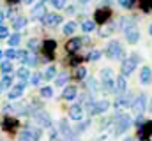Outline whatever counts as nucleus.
<instances>
[{
    "mask_svg": "<svg viewBox=\"0 0 152 141\" xmlns=\"http://www.w3.org/2000/svg\"><path fill=\"white\" fill-rule=\"evenodd\" d=\"M51 4H53V7H57V9H62L64 5H66V0H50Z\"/></svg>",
    "mask_w": 152,
    "mask_h": 141,
    "instance_id": "41",
    "label": "nucleus"
},
{
    "mask_svg": "<svg viewBox=\"0 0 152 141\" xmlns=\"http://www.w3.org/2000/svg\"><path fill=\"white\" fill-rule=\"evenodd\" d=\"M145 104H147V95L145 94H140L138 97L133 99V104H131V109L136 116H142L145 113Z\"/></svg>",
    "mask_w": 152,
    "mask_h": 141,
    "instance_id": "2",
    "label": "nucleus"
},
{
    "mask_svg": "<svg viewBox=\"0 0 152 141\" xmlns=\"http://www.w3.org/2000/svg\"><path fill=\"white\" fill-rule=\"evenodd\" d=\"M28 132H30V136L34 138L36 141H39L41 140V129H27Z\"/></svg>",
    "mask_w": 152,
    "mask_h": 141,
    "instance_id": "32",
    "label": "nucleus"
},
{
    "mask_svg": "<svg viewBox=\"0 0 152 141\" xmlns=\"http://www.w3.org/2000/svg\"><path fill=\"white\" fill-rule=\"evenodd\" d=\"M28 48H30V49H37V41H36V39H30V41H28Z\"/></svg>",
    "mask_w": 152,
    "mask_h": 141,
    "instance_id": "45",
    "label": "nucleus"
},
{
    "mask_svg": "<svg viewBox=\"0 0 152 141\" xmlns=\"http://www.w3.org/2000/svg\"><path fill=\"white\" fill-rule=\"evenodd\" d=\"M76 97V88L75 86H67L66 90H64V94H62V99H66V101H73Z\"/></svg>",
    "mask_w": 152,
    "mask_h": 141,
    "instance_id": "18",
    "label": "nucleus"
},
{
    "mask_svg": "<svg viewBox=\"0 0 152 141\" xmlns=\"http://www.w3.org/2000/svg\"><path fill=\"white\" fill-rule=\"evenodd\" d=\"M20 141H36V140L30 136V132H28V131H25V132L20 136Z\"/></svg>",
    "mask_w": 152,
    "mask_h": 141,
    "instance_id": "38",
    "label": "nucleus"
},
{
    "mask_svg": "<svg viewBox=\"0 0 152 141\" xmlns=\"http://www.w3.org/2000/svg\"><path fill=\"white\" fill-rule=\"evenodd\" d=\"M4 57H7V60H12V58H18V51L16 49H7L5 53H4Z\"/></svg>",
    "mask_w": 152,
    "mask_h": 141,
    "instance_id": "30",
    "label": "nucleus"
},
{
    "mask_svg": "<svg viewBox=\"0 0 152 141\" xmlns=\"http://www.w3.org/2000/svg\"><path fill=\"white\" fill-rule=\"evenodd\" d=\"M126 39H127V42H129V44H134V42H138V39H140V32H138V28L126 32Z\"/></svg>",
    "mask_w": 152,
    "mask_h": 141,
    "instance_id": "15",
    "label": "nucleus"
},
{
    "mask_svg": "<svg viewBox=\"0 0 152 141\" xmlns=\"http://www.w3.org/2000/svg\"><path fill=\"white\" fill-rule=\"evenodd\" d=\"M69 116H71L73 120H81V118H83V109H81V106H78V104L71 106V108H69Z\"/></svg>",
    "mask_w": 152,
    "mask_h": 141,
    "instance_id": "12",
    "label": "nucleus"
},
{
    "mask_svg": "<svg viewBox=\"0 0 152 141\" xmlns=\"http://www.w3.org/2000/svg\"><path fill=\"white\" fill-rule=\"evenodd\" d=\"M108 108H110L108 101H97V102H90L88 104V111H90V115H101Z\"/></svg>",
    "mask_w": 152,
    "mask_h": 141,
    "instance_id": "5",
    "label": "nucleus"
},
{
    "mask_svg": "<svg viewBox=\"0 0 152 141\" xmlns=\"http://www.w3.org/2000/svg\"><path fill=\"white\" fill-rule=\"evenodd\" d=\"M20 41H21L20 34H12L11 37H9V46H18V44H20Z\"/></svg>",
    "mask_w": 152,
    "mask_h": 141,
    "instance_id": "27",
    "label": "nucleus"
},
{
    "mask_svg": "<svg viewBox=\"0 0 152 141\" xmlns=\"http://www.w3.org/2000/svg\"><path fill=\"white\" fill-rule=\"evenodd\" d=\"M51 141H60V138H58V134L57 132H51V138H50Z\"/></svg>",
    "mask_w": 152,
    "mask_h": 141,
    "instance_id": "47",
    "label": "nucleus"
},
{
    "mask_svg": "<svg viewBox=\"0 0 152 141\" xmlns=\"http://www.w3.org/2000/svg\"><path fill=\"white\" fill-rule=\"evenodd\" d=\"M124 141H134V140L133 138H127V140H124Z\"/></svg>",
    "mask_w": 152,
    "mask_h": 141,
    "instance_id": "50",
    "label": "nucleus"
},
{
    "mask_svg": "<svg viewBox=\"0 0 152 141\" xmlns=\"http://www.w3.org/2000/svg\"><path fill=\"white\" fill-rule=\"evenodd\" d=\"M60 131L66 134V136H73V132H71V129H69V125H67V122H60Z\"/></svg>",
    "mask_w": 152,
    "mask_h": 141,
    "instance_id": "28",
    "label": "nucleus"
},
{
    "mask_svg": "<svg viewBox=\"0 0 152 141\" xmlns=\"http://www.w3.org/2000/svg\"><path fill=\"white\" fill-rule=\"evenodd\" d=\"M55 74H57V69H55V67H48V69H46V72L42 74V78H44V79H51Z\"/></svg>",
    "mask_w": 152,
    "mask_h": 141,
    "instance_id": "29",
    "label": "nucleus"
},
{
    "mask_svg": "<svg viewBox=\"0 0 152 141\" xmlns=\"http://www.w3.org/2000/svg\"><path fill=\"white\" fill-rule=\"evenodd\" d=\"M0 70L4 72V76H7V74L12 70V64H11V60H4V62L0 64Z\"/></svg>",
    "mask_w": 152,
    "mask_h": 141,
    "instance_id": "22",
    "label": "nucleus"
},
{
    "mask_svg": "<svg viewBox=\"0 0 152 141\" xmlns=\"http://www.w3.org/2000/svg\"><path fill=\"white\" fill-rule=\"evenodd\" d=\"M133 104V101H129V97H118L117 99V102H115V106L120 109V108H126V106H131Z\"/></svg>",
    "mask_w": 152,
    "mask_h": 141,
    "instance_id": "24",
    "label": "nucleus"
},
{
    "mask_svg": "<svg viewBox=\"0 0 152 141\" xmlns=\"http://www.w3.org/2000/svg\"><path fill=\"white\" fill-rule=\"evenodd\" d=\"M34 116H36V120H37V124L41 125V127H50V125H51V120H50L48 113H44V111H37Z\"/></svg>",
    "mask_w": 152,
    "mask_h": 141,
    "instance_id": "10",
    "label": "nucleus"
},
{
    "mask_svg": "<svg viewBox=\"0 0 152 141\" xmlns=\"http://www.w3.org/2000/svg\"><path fill=\"white\" fill-rule=\"evenodd\" d=\"M25 25H27V20H25L23 16H20V18H14V20H12V27H14L16 30H20V28H23Z\"/></svg>",
    "mask_w": 152,
    "mask_h": 141,
    "instance_id": "21",
    "label": "nucleus"
},
{
    "mask_svg": "<svg viewBox=\"0 0 152 141\" xmlns=\"http://www.w3.org/2000/svg\"><path fill=\"white\" fill-rule=\"evenodd\" d=\"M126 78L120 74L118 78H117V81H115V92H118V94H124L126 92Z\"/></svg>",
    "mask_w": 152,
    "mask_h": 141,
    "instance_id": "14",
    "label": "nucleus"
},
{
    "mask_svg": "<svg viewBox=\"0 0 152 141\" xmlns=\"http://www.w3.org/2000/svg\"><path fill=\"white\" fill-rule=\"evenodd\" d=\"M140 81H142V85H151L152 83V70H151V67H143V69L140 70Z\"/></svg>",
    "mask_w": 152,
    "mask_h": 141,
    "instance_id": "11",
    "label": "nucleus"
},
{
    "mask_svg": "<svg viewBox=\"0 0 152 141\" xmlns=\"http://www.w3.org/2000/svg\"><path fill=\"white\" fill-rule=\"evenodd\" d=\"M140 4H142V9L143 11H151L152 9V0H142Z\"/></svg>",
    "mask_w": 152,
    "mask_h": 141,
    "instance_id": "36",
    "label": "nucleus"
},
{
    "mask_svg": "<svg viewBox=\"0 0 152 141\" xmlns=\"http://www.w3.org/2000/svg\"><path fill=\"white\" fill-rule=\"evenodd\" d=\"M101 78H103V81H106V79H113V78H112V70L110 69H103L101 70Z\"/></svg>",
    "mask_w": 152,
    "mask_h": 141,
    "instance_id": "34",
    "label": "nucleus"
},
{
    "mask_svg": "<svg viewBox=\"0 0 152 141\" xmlns=\"http://www.w3.org/2000/svg\"><path fill=\"white\" fill-rule=\"evenodd\" d=\"M151 132H152V120L151 122H145L142 127H138V140L147 141V138L151 136Z\"/></svg>",
    "mask_w": 152,
    "mask_h": 141,
    "instance_id": "6",
    "label": "nucleus"
},
{
    "mask_svg": "<svg viewBox=\"0 0 152 141\" xmlns=\"http://www.w3.org/2000/svg\"><path fill=\"white\" fill-rule=\"evenodd\" d=\"M110 18V11L108 9H99L96 11V23H104Z\"/></svg>",
    "mask_w": 152,
    "mask_h": 141,
    "instance_id": "13",
    "label": "nucleus"
},
{
    "mask_svg": "<svg viewBox=\"0 0 152 141\" xmlns=\"http://www.w3.org/2000/svg\"><path fill=\"white\" fill-rule=\"evenodd\" d=\"M41 95H42L44 99H50V97L53 95V90H51L50 86H44V88H41Z\"/></svg>",
    "mask_w": 152,
    "mask_h": 141,
    "instance_id": "31",
    "label": "nucleus"
},
{
    "mask_svg": "<svg viewBox=\"0 0 152 141\" xmlns=\"http://www.w3.org/2000/svg\"><path fill=\"white\" fill-rule=\"evenodd\" d=\"M55 48H57V42L55 41H44V44H42V53L46 55V58L48 60H51L53 58V53H55Z\"/></svg>",
    "mask_w": 152,
    "mask_h": 141,
    "instance_id": "7",
    "label": "nucleus"
},
{
    "mask_svg": "<svg viewBox=\"0 0 152 141\" xmlns=\"http://www.w3.org/2000/svg\"><path fill=\"white\" fill-rule=\"evenodd\" d=\"M117 2H118L122 7H133V4H134L133 0H117Z\"/></svg>",
    "mask_w": 152,
    "mask_h": 141,
    "instance_id": "43",
    "label": "nucleus"
},
{
    "mask_svg": "<svg viewBox=\"0 0 152 141\" xmlns=\"http://www.w3.org/2000/svg\"><path fill=\"white\" fill-rule=\"evenodd\" d=\"M85 41L83 39H80V37H75V39H71L69 42H67V49L69 51H76L78 48H81V44H83Z\"/></svg>",
    "mask_w": 152,
    "mask_h": 141,
    "instance_id": "16",
    "label": "nucleus"
},
{
    "mask_svg": "<svg viewBox=\"0 0 152 141\" xmlns=\"http://www.w3.org/2000/svg\"><path fill=\"white\" fill-rule=\"evenodd\" d=\"M138 62H140V57H138L136 53H133L131 57H127V58H124V62H122V67H120V72H122V76L126 78V76H129V74H133V70L136 69V65H138Z\"/></svg>",
    "mask_w": 152,
    "mask_h": 141,
    "instance_id": "1",
    "label": "nucleus"
},
{
    "mask_svg": "<svg viewBox=\"0 0 152 141\" xmlns=\"http://www.w3.org/2000/svg\"><path fill=\"white\" fill-rule=\"evenodd\" d=\"M87 58H88V60H92V62H96V60H99V58H101V51H97V49H96V51H90V55H88Z\"/></svg>",
    "mask_w": 152,
    "mask_h": 141,
    "instance_id": "33",
    "label": "nucleus"
},
{
    "mask_svg": "<svg viewBox=\"0 0 152 141\" xmlns=\"http://www.w3.org/2000/svg\"><path fill=\"white\" fill-rule=\"evenodd\" d=\"M0 92H2V85H0Z\"/></svg>",
    "mask_w": 152,
    "mask_h": 141,
    "instance_id": "54",
    "label": "nucleus"
},
{
    "mask_svg": "<svg viewBox=\"0 0 152 141\" xmlns=\"http://www.w3.org/2000/svg\"><path fill=\"white\" fill-rule=\"evenodd\" d=\"M0 85H2V88H9L11 85H12V78L7 74V76H4L2 78V81H0Z\"/></svg>",
    "mask_w": 152,
    "mask_h": 141,
    "instance_id": "26",
    "label": "nucleus"
},
{
    "mask_svg": "<svg viewBox=\"0 0 152 141\" xmlns=\"http://www.w3.org/2000/svg\"><path fill=\"white\" fill-rule=\"evenodd\" d=\"M94 28H96V23L94 21H83L81 23V30L83 32H92Z\"/></svg>",
    "mask_w": 152,
    "mask_h": 141,
    "instance_id": "25",
    "label": "nucleus"
},
{
    "mask_svg": "<svg viewBox=\"0 0 152 141\" xmlns=\"http://www.w3.org/2000/svg\"><path fill=\"white\" fill-rule=\"evenodd\" d=\"M131 127V118L127 115H117V129H115V134H122L126 132L127 129Z\"/></svg>",
    "mask_w": 152,
    "mask_h": 141,
    "instance_id": "4",
    "label": "nucleus"
},
{
    "mask_svg": "<svg viewBox=\"0 0 152 141\" xmlns=\"http://www.w3.org/2000/svg\"><path fill=\"white\" fill-rule=\"evenodd\" d=\"M23 90H25V83H23V81H21V83H18V85H14V86L9 90V99H11V101L18 99V97L23 94Z\"/></svg>",
    "mask_w": 152,
    "mask_h": 141,
    "instance_id": "9",
    "label": "nucleus"
},
{
    "mask_svg": "<svg viewBox=\"0 0 152 141\" xmlns=\"http://www.w3.org/2000/svg\"><path fill=\"white\" fill-rule=\"evenodd\" d=\"M112 32H113V27H104L103 30H99V34L103 35V37H108Z\"/></svg>",
    "mask_w": 152,
    "mask_h": 141,
    "instance_id": "39",
    "label": "nucleus"
},
{
    "mask_svg": "<svg viewBox=\"0 0 152 141\" xmlns=\"http://www.w3.org/2000/svg\"><path fill=\"white\" fill-rule=\"evenodd\" d=\"M41 78H42L41 74H32V76H30V83H32V85H39Z\"/></svg>",
    "mask_w": 152,
    "mask_h": 141,
    "instance_id": "42",
    "label": "nucleus"
},
{
    "mask_svg": "<svg viewBox=\"0 0 152 141\" xmlns=\"http://www.w3.org/2000/svg\"><path fill=\"white\" fill-rule=\"evenodd\" d=\"M85 76H87V69H83V67H78L76 69V78L78 79H83Z\"/></svg>",
    "mask_w": 152,
    "mask_h": 141,
    "instance_id": "37",
    "label": "nucleus"
},
{
    "mask_svg": "<svg viewBox=\"0 0 152 141\" xmlns=\"http://www.w3.org/2000/svg\"><path fill=\"white\" fill-rule=\"evenodd\" d=\"M23 2H25V4H32L34 0H23Z\"/></svg>",
    "mask_w": 152,
    "mask_h": 141,
    "instance_id": "49",
    "label": "nucleus"
},
{
    "mask_svg": "<svg viewBox=\"0 0 152 141\" xmlns=\"http://www.w3.org/2000/svg\"><path fill=\"white\" fill-rule=\"evenodd\" d=\"M16 74H18V78H20V79H21L23 83H25V81H27V79L30 78V70L27 69V67H20Z\"/></svg>",
    "mask_w": 152,
    "mask_h": 141,
    "instance_id": "20",
    "label": "nucleus"
},
{
    "mask_svg": "<svg viewBox=\"0 0 152 141\" xmlns=\"http://www.w3.org/2000/svg\"><path fill=\"white\" fill-rule=\"evenodd\" d=\"M2 125H4V129H5V131H12V129H16V127H18V120H14V118L7 116V118L2 122Z\"/></svg>",
    "mask_w": 152,
    "mask_h": 141,
    "instance_id": "17",
    "label": "nucleus"
},
{
    "mask_svg": "<svg viewBox=\"0 0 152 141\" xmlns=\"http://www.w3.org/2000/svg\"><path fill=\"white\" fill-rule=\"evenodd\" d=\"M149 34H151V35H152V25H151V28H149Z\"/></svg>",
    "mask_w": 152,
    "mask_h": 141,
    "instance_id": "51",
    "label": "nucleus"
},
{
    "mask_svg": "<svg viewBox=\"0 0 152 141\" xmlns=\"http://www.w3.org/2000/svg\"><path fill=\"white\" fill-rule=\"evenodd\" d=\"M0 141H2V140H0Z\"/></svg>",
    "mask_w": 152,
    "mask_h": 141,
    "instance_id": "55",
    "label": "nucleus"
},
{
    "mask_svg": "<svg viewBox=\"0 0 152 141\" xmlns=\"http://www.w3.org/2000/svg\"><path fill=\"white\" fill-rule=\"evenodd\" d=\"M32 14H34V18H44L48 12H46V7H44L42 4H39V5H36V7H34Z\"/></svg>",
    "mask_w": 152,
    "mask_h": 141,
    "instance_id": "19",
    "label": "nucleus"
},
{
    "mask_svg": "<svg viewBox=\"0 0 152 141\" xmlns=\"http://www.w3.org/2000/svg\"><path fill=\"white\" fill-rule=\"evenodd\" d=\"M23 62H25V64H28V65H36V64H37V60H36V57H34V55H28Z\"/></svg>",
    "mask_w": 152,
    "mask_h": 141,
    "instance_id": "40",
    "label": "nucleus"
},
{
    "mask_svg": "<svg viewBox=\"0 0 152 141\" xmlns=\"http://www.w3.org/2000/svg\"><path fill=\"white\" fill-rule=\"evenodd\" d=\"M106 53H108L110 58H115V60H120V58L124 57V49H122V46H120L118 41H112V42L108 44Z\"/></svg>",
    "mask_w": 152,
    "mask_h": 141,
    "instance_id": "3",
    "label": "nucleus"
},
{
    "mask_svg": "<svg viewBox=\"0 0 152 141\" xmlns=\"http://www.w3.org/2000/svg\"><path fill=\"white\" fill-rule=\"evenodd\" d=\"M42 21H44L46 27H57V25H60L62 16H60V14H46V16L42 18Z\"/></svg>",
    "mask_w": 152,
    "mask_h": 141,
    "instance_id": "8",
    "label": "nucleus"
},
{
    "mask_svg": "<svg viewBox=\"0 0 152 141\" xmlns=\"http://www.w3.org/2000/svg\"><path fill=\"white\" fill-rule=\"evenodd\" d=\"M4 18H5V14H4V12H0V23L4 21Z\"/></svg>",
    "mask_w": 152,
    "mask_h": 141,
    "instance_id": "48",
    "label": "nucleus"
},
{
    "mask_svg": "<svg viewBox=\"0 0 152 141\" xmlns=\"http://www.w3.org/2000/svg\"><path fill=\"white\" fill-rule=\"evenodd\" d=\"M27 57H28V53H27V51H23V49H21V51H18V58H20L21 62H23Z\"/></svg>",
    "mask_w": 152,
    "mask_h": 141,
    "instance_id": "46",
    "label": "nucleus"
},
{
    "mask_svg": "<svg viewBox=\"0 0 152 141\" xmlns=\"http://www.w3.org/2000/svg\"><path fill=\"white\" fill-rule=\"evenodd\" d=\"M75 30H76V23L75 21H69V23L64 25V30H62V32H64L66 35H73L75 34Z\"/></svg>",
    "mask_w": 152,
    "mask_h": 141,
    "instance_id": "23",
    "label": "nucleus"
},
{
    "mask_svg": "<svg viewBox=\"0 0 152 141\" xmlns=\"http://www.w3.org/2000/svg\"><path fill=\"white\" fill-rule=\"evenodd\" d=\"M0 37H11V35H9V30H7L5 27H0Z\"/></svg>",
    "mask_w": 152,
    "mask_h": 141,
    "instance_id": "44",
    "label": "nucleus"
},
{
    "mask_svg": "<svg viewBox=\"0 0 152 141\" xmlns=\"http://www.w3.org/2000/svg\"><path fill=\"white\" fill-rule=\"evenodd\" d=\"M2 57H4V53H2V51H0V60H2Z\"/></svg>",
    "mask_w": 152,
    "mask_h": 141,
    "instance_id": "52",
    "label": "nucleus"
},
{
    "mask_svg": "<svg viewBox=\"0 0 152 141\" xmlns=\"http://www.w3.org/2000/svg\"><path fill=\"white\" fill-rule=\"evenodd\" d=\"M80 2H81V4H85V2H88V0H80Z\"/></svg>",
    "mask_w": 152,
    "mask_h": 141,
    "instance_id": "53",
    "label": "nucleus"
},
{
    "mask_svg": "<svg viewBox=\"0 0 152 141\" xmlns=\"http://www.w3.org/2000/svg\"><path fill=\"white\" fill-rule=\"evenodd\" d=\"M67 79H69V76L64 72V74H60V76L57 78V85H58V86H60V85H66V81H67Z\"/></svg>",
    "mask_w": 152,
    "mask_h": 141,
    "instance_id": "35",
    "label": "nucleus"
}]
</instances>
